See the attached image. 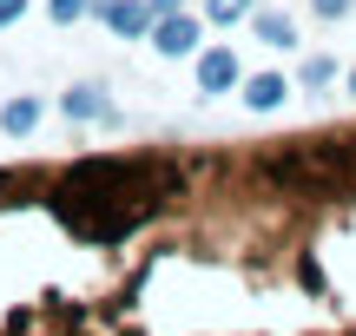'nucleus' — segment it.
<instances>
[{"mask_svg":"<svg viewBox=\"0 0 356 336\" xmlns=\"http://www.w3.org/2000/svg\"><path fill=\"white\" fill-rule=\"evenodd\" d=\"M152 47L165 53V60H185V53H198V20H185V13H165V20H152Z\"/></svg>","mask_w":356,"mask_h":336,"instance_id":"obj_1","label":"nucleus"},{"mask_svg":"<svg viewBox=\"0 0 356 336\" xmlns=\"http://www.w3.org/2000/svg\"><path fill=\"white\" fill-rule=\"evenodd\" d=\"M99 20L113 26V33H126V40H139V33H152V13H145L139 0H99Z\"/></svg>","mask_w":356,"mask_h":336,"instance_id":"obj_2","label":"nucleus"},{"mask_svg":"<svg viewBox=\"0 0 356 336\" xmlns=\"http://www.w3.org/2000/svg\"><path fill=\"white\" fill-rule=\"evenodd\" d=\"M231 86H238V60H231L225 47H211V53L198 60V92L211 99V92H231Z\"/></svg>","mask_w":356,"mask_h":336,"instance_id":"obj_3","label":"nucleus"},{"mask_svg":"<svg viewBox=\"0 0 356 336\" xmlns=\"http://www.w3.org/2000/svg\"><path fill=\"white\" fill-rule=\"evenodd\" d=\"M284 99H291V79H284V73H257V79H244V106H251V112H277Z\"/></svg>","mask_w":356,"mask_h":336,"instance_id":"obj_4","label":"nucleus"},{"mask_svg":"<svg viewBox=\"0 0 356 336\" xmlns=\"http://www.w3.org/2000/svg\"><path fill=\"white\" fill-rule=\"evenodd\" d=\"M60 106H66V119H113V106H106V86H92V79H86V86H73Z\"/></svg>","mask_w":356,"mask_h":336,"instance_id":"obj_5","label":"nucleus"},{"mask_svg":"<svg viewBox=\"0 0 356 336\" xmlns=\"http://www.w3.org/2000/svg\"><path fill=\"white\" fill-rule=\"evenodd\" d=\"M33 126H40V99H7V106H0V132H13V139H26Z\"/></svg>","mask_w":356,"mask_h":336,"instance_id":"obj_6","label":"nucleus"},{"mask_svg":"<svg viewBox=\"0 0 356 336\" xmlns=\"http://www.w3.org/2000/svg\"><path fill=\"white\" fill-rule=\"evenodd\" d=\"M257 40H264V47H297V26L284 20V13H257Z\"/></svg>","mask_w":356,"mask_h":336,"instance_id":"obj_7","label":"nucleus"},{"mask_svg":"<svg viewBox=\"0 0 356 336\" xmlns=\"http://www.w3.org/2000/svg\"><path fill=\"white\" fill-rule=\"evenodd\" d=\"M204 13H211V20H244V13H251V0H211Z\"/></svg>","mask_w":356,"mask_h":336,"instance_id":"obj_8","label":"nucleus"},{"mask_svg":"<svg viewBox=\"0 0 356 336\" xmlns=\"http://www.w3.org/2000/svg\"><path fill=\"white\" fill-rule=\"evenodd\" d=\"M330 79H337L330 60H304V86H330Z\"/></svg>","mask_w":356,"mask_h":336,"instance_id":"obj_9","label":"nucleus"},{"mask_svg":"<svg viewBox=\"0 0 356 336\" xmlns=\"http://www.w3.org/2000/svg\"><path fill=\"white\" fill-rule=\"evenodd\" d=\"M86 7H92V0H53V20H60V26H73Z\"/></svg>","mask_w":356,"mask_h":336,"instance_id":"obj_10","label":"nucleus"},{"mask_svg":"<svg viewBox=\"0 0 356 336\" xmlns=\"http://www.w3.org/2000/svg\"><path fill=\"white\" fill-rule=\"evenodd\" d=\"M350 7H356V0H310V13H317V20H343Z\"/></svg>","mask_w":356,"mask_h":336,"instance_id":"obj_11","label":"nucleus"},{"mask_svg":"<svg viewBox=\"0 0 356 336\" xmlns=\"http://www.w3.org/2000/svg\"><path fill=\"white\" fill-rule=\"evenodd\" d=\"M20 13H26V0H0V26H13Z\"/></svg>","mask_w":356,"mask_h":336,"instance_id":"obj_12","label":"nucleus"},{"mask_svg":"<svg viewBox=\"0 0 356 336\" xmlns=\"http://www.w3.org/2000/svg\"><path fill=\"white\" fill-rule=\"evenodd\" d=\"M145 13H152V20H165V13H178V0H152Z\"/></svg>","mask_w":356,"mask_h":336,"instance_id":"obj_13","label":"nucleus"},{"mask_svg":"<svg viewBox=\"0 0 356 336\" xmlns=\"http://www.w3.org/2000/svg\"><path fill=\"white\" fill-rule=\"evenodd\" d=\"M350 92H356V66H350Z\"/></svg>","mask_w":356,"mask_h":336,"instance_id":"obj_14","label":"nucleus"}]
</instances>
